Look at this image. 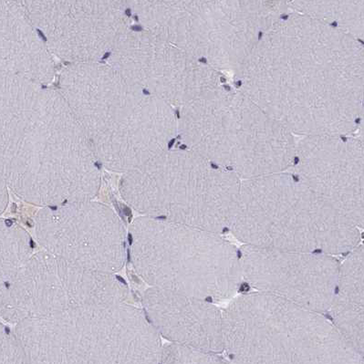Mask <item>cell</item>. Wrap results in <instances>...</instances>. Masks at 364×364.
Listing matches in <instances>:
<instances>
[{
  "instance_id": "obj_1",
  "label": "cell",
  "mask_w": 364,
  "mask_h": 364,
  "mask_svg": "<svg viewBox=\"0 0 364 364\" xmlns=\"http://www.w3.org/2000/svg\"><path fill=\"white\" fill-rule=\"evenodd\" d=\"M232 82L296 137L354 134L364 43L310 16L285 13Z\"/></svg>"
},
{
  "instance_id": "obj_5",
  "label": "cell",
  "mask_w": 364,
  "mask_h": 364,
  "mask_svg": "<svg viewBox=\"0 0 364 364\" xmlns=\"http://www.w3.org/2000/svg\"><path fill=\"white\" fill-rule=\"evenodd\" d=\"M232 234L266 249L347 255L360 230L291 170L241 181Z\"/></svg>"
},
{
  "instance_id": "obj_13",
  "label": "cell",
  "mask_w": 364,
  "mask_h": 364,
  "mask_svg": "<svg viewBox=\"0 0 364 364\" xmlns=\"http://www.w3.org/2000/svg\"><path fill=\"white\" fill-rule=\"evenodd\" d=\"M244 282L310 310L327 314L333 304L341 263L330 254L266 249H240Z\"/></svg>"
},
{
  "instance_id": "obj_8",
  "label": "cell",
  "mask_w": 364,
  "mask_h": 364,
  "mask_svg": "<svg viewBox=\"0 0 364 364\" xmlns=\"http://www.w3.org/2000/svg\"><path fill=\"white\" fill-rule=\"evenodd\" d=\"M241 181L188 147H171L124 173L120 191L144 217L223 235L231 230Z\"/></svg>"
},
{
  "instance_id": "obj_19",
  "label": "cell",
  "mask_w": 364,
  "mask_h": 364,
  "mask_svg": "<svg viewBox=\"0 0 364 364\" xmlns=\"http://www.w3.org/2000/svg\"><path fill=\"white\" fill-rule=\"evenodd\" d=\"M219 353L198 348L172 343L163 348L161 363H228Z\"/></svg>"
},
{
  "instance_id": "obj_3",
  "label": "cell",
  "mask_w": 364,
  "mask_h": 364,
  "mask_svg": "<svg viewBox=\"0 0 364 364\" xmlns=\"http://www.w3.org/2000/svg\"><path fill=\"white\" fill-rule=\"evenodd\" d=\"M100 164L114 172L137 169L171 148L178 112L146 92L109 63H70L59 77Z\"/></svg>"
},
{
  "instance_id": "obj_12",
  "label": "cell",
  "mask_w": 364,
  "mask_h": 364,
  "mask_svg": "<svg viewBox=\"0 0 364 364\" xmlns=\"http://www.w3.org/2000/svg\"><path fill=\"white\" fill-rule=\"evenodd\" d=\"M35 234L45 250L95 272H120L127 259L120 218L92 200L44 207L35 218Z\"/></svg>"
},
{
  "instance_id": "obj_11",
  "label": "cell",
  "mask_w": 364,
  "mask_h": 364,
  "mask_svg": "<svg viewBox=\"0 0 364 364\" xmlns=\"http://www.w3.org/2000/svg\"><path fill=\"white\" fill-rule=\"evenodd\" d=\"M109 55L108 63L122 75L178 109L208 89L230 80L146 28H125Z\"/></svg>"
},
{
  "instance_id": "obj_9",
  "label": "cell",
  "mask_w": 364,
  "mask_h": 364,
  "mask_svg": "<svg viewBox=\"0 0 364 364\" xmlns=\"http://www.w3.org/2000/svg\"><path fill=\"white\" fill-rule=\"evenodd\" d=\"M129 237L134 269L154 288L219 302L245 283L240 249L222 234L141 217Z\"/></svg>"
},
{
  "instance_id": "obj_15",
  "label": "cell",
  "mask_w": 364,
  "mask_h": 364,
  "mask_svg": "<svg viewBox=\"0 0 364 364\" xmlns=\"http://www.w3.org/2000/svg\"><path fill=\"white\" fill-rule=\"evenodd\" d=\"M143 305L148 320L166 339L224 352V314L215 302L153 287L144 293Z\"/></svg>"
},
{
  "instance_id": "obj_7",
  "label": "cell",
  "mask_w": 364,
  "mask_h": 364,
  "mask_svg": "<svg viewBox=\"0 0 364 364\" xmlns=\"http://www.w3.org/2000/svg\"><path fill=\"white\" fill-rule=\"evenodd\" d=\"M28 363H161L160 334L124 301L80 306L16 324Z\"/></svg>"
},
{
  "instance_id": "obj_21",
  "label": "cell",
  "mask_w": 364,
  "mask_h": 364,
  "mask_svg": "<svg viewBox=\"0 0 364 364\" xmlns=\"http://www.w3.org/2000/svg\"><path fill=\"white\" fill-rule=\"evenodd\" d=\"M353 135H355V136L358 138L360 143H362L364 146V99L362 111H360L358 127H357L355 134Z\"/></svg>"
},
{
  "instance_id": "obj_17",
  "label": "cell",
  "mask_w": 364,
  "mask_h": 364,
  "mask_svg": "<svg viewBox=\"0 0 364 364\" xmlns=\"http://www.w3.org/2000/svg\"><path fill=\"white\" fill-rule=\"evenodd\" d=\"M341 263L339 282L328 318L364 359V244Z\"/></svg>"
},
{
  "instance_id": "obj_10",
  "label": "cell",
  "mask_w": 364,
  "mask_h": 364,
  "mask_svg": "<svg viewBox=\"0 0 364 364\" xmlns=\"http://www.w3.org/2000/svg\"><path fill=\"white\" fill-rule=\"evenodd\" d=\"M128 292L114 274L85 269L44 250L32 255L11 279L1 282V316L17 324L80 306L125 301Z\"/></svg>"
},
{
  "instance_id": "obj_18",
  "label": "cell",
  "mask_w": 364,
  "mask_h": 364,
  "mask_svg": "<svg viewBox=\"0 0 364 364\" xmlns=\"http://www.w3.org/2000/svg\"><path fill=\"white\" fill-rule=\"evenodd\" d=\"M30 235L14 222L1 220V282L17 274L31 257Z\"/></svg>"
},
{
  "instance_id": "obj_20",
  "label": "cell",
  "mask_w": 364,
  "mask_h": 364,
  "mask_svg": "<svg viewBox=\"0 0 364 364\" xmlns=\"http://www.w3.org/2000/svg\"><path fill=\"white\" fill-rule=\"evenodd\" d=\"M0 363H28L27 356L15 331L13 333L1 323Z\"/></svg>"
},
{
  "instance_id": "obj_2",
  "label": "cell",
  "mask_w": 364,
  "mask_h": 364,
  "mask_svg": "<svg viewBox=\"0 0 364 364\" xmlns=\"http://www.w3.org/2000/svg\"><path fill=\"white\" fill-rule=\"evenodd\" d=\"M0 90L1 183L43 207L95 198L100 162L60 90L11 74Z\"/></svg>"
},
{
  "instance_id": "obj_16",
  "label": "cell",
  "mask_w": 364,
  "mask_h": 364,
  "mask_svg": "<svg viewBox=\"0 0 364 364\" xmlns=\"http://www.w3.org/2000/svg\"><path fill=\"white\" fill-rule=\"evenodd\" d=\"M36 25L17 6H2L0 31L1 74L48 85L56 76L53 51Z\"/></svg>"
},
{
  "instance_id": "obj_4",
  "label": "cell",
  "mask_w": 364,
  "mask_h": 364,
  "mask_svg": "<svg viewBox=\"0 0 364 364\" xmlns=\"http://www.w3.org/2000/svg\"><path fill=\"white\" fill-rule=\"evenodd\" d=\"M183 146L241 180L292 167L297 137L231 80L178 109Z\"/></svg>"
},
{
  "instance_id": "obj_14",
  "label": "cell",
  "mask_w": 364,
  "mask_h": 364,
  "mask_svg": "<svg viewBox=\"0 0 364 364\" xmlns=\"http://www.w3.org/2000/svg\"><path fill=\"white\" fill-rule=\"evenodd\" d=\"M289 170L341 217L364 230V146L355 135L297 137Z\"/></svg>"
},
{
  "instance_id": "obj_6",
  "label": "cell",
  "mask_w": 364,
  "mask_h": 364,
  "mask_svg": "<svg viewBox=\"0 0 364 364\" xmlns=\"http://www.w3.org/2000/svg\"><path fill=\"white\" fill-rule=\"evenodd\" d=\"M225 350L235 363H363L328 316L254 291L223 311Z\"/></svg>"
}]
</instances>
